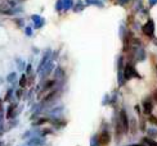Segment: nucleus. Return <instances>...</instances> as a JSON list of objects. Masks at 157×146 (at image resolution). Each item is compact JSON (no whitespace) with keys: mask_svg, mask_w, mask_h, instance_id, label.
Masks as SVG:
<instances>
[{"mask_svg":"<svg viewBox=\"0 0 157 146\" xmlns=\"http://www.w3.org/2000/svg\"><path fill=\"white\" fill-rule=\"evenodd\" d=\"M119 122L121 123V127H123L124 132H128L129 131V121H128V115H126V111L125 110H121Z\"/></svg>","mask_w":157,"mask_h":146,"instance_id":"nucleus-1","label":"nucleus"},{"mask_svg":"<svg viewBox=\"0 0 157 146\" xmlns=\"http://www.w3.org/2000/svg\"><path fill=\"white\" fill-rule=\"evenodd\" d=\"M16 109V105L13 104L9 106V109H8V113H7V118H12V114H13V110Z\"/></svg>","mask_w":157,"mask_h":146,"instance_id":"nucleus-7","label":"nucleus"},{"mask_svg":"<svg viewBox=\"0 0 157 146\" xmlns=\"http://www.w3.org/2000/svg\"><path fill=\"white\" fill-rule=\"evenodd\" d=\"M155 99H156V100H157V91H156V94H155Z\"/></svg>","mask_w":157,"mask_h":146,"instance_id":"nucleus-11","label":"nucleus"},{"mask_svg":"<svg viewBox=\"0 0 157 146\" xmlns=\"http://www.w3.org/2000/svg\"><path fill=\"white\" fill-rule=\"evenodd\" d=\"M152 109H153V105H152V101L148 99V100H144L143 102V111H144L146 114H151Z\"/></svg>","mask_w":157,"mask_h":146,"instance_id":"nucleus-5","label":"nucleus"},{"mask_svg":"<svg viewBox=\"0 0 157 146\" xmlns=\"http://www.w3.org/2000/svg\"><path fill=\"white\" fill-rule=\"evenodd\" d=\"M148 121H150L152 124H157V118L155 115H150V118H148Z\"/></svg>","mask_w":157,"mask_h":146,"instance_id":"nucleus-9","label":"nucleus"},{"mask_svg":"<svg viewBox=\"0 0 157 146\" xmlns=\"http://www.w3.org/2000/svg\"><path fill=\"white\" fill-rule=\"evenodd\" d=\"M124 76H125V78H126V80H130L133 76H135V77H139V76H138V73H137V71L134 69V67L132 66V64H128V66L125 67Z\"/></svg>","mask_w":157,"mask_h":146,"instance_id":"nucleus-2","label":"nucleus"},{"mask_svg":"<svg viewBox=\"0 0 157 146\" xmlns=\"http://www.w3.org/2000/svg\"><path fill=\"white\" fill-rule=\"evenodd\" d=\"M143 31H144L146 35L148 36H152L153 35V31H155V26H153V21H148L146 23V26L143 27Z\"/></svg>","mask_w":157,"mask_h":146,"instance_id":"nucleus-3","label":"nucleus"},{"mask_svg":"<svg viewBox=\"0 0 157 146\" xmlns=\"http://www.w3.org/2000/svg\"><path fill=\"white\" fill-rule=\"evenodd\" d=\"M110 140H111V136L106 131L102 132L101 136H99V144H101V145H107L108 142H110Z\"/></svg>","mask_w":157,"mask_h":146,"instance_id":"nucleus-4","label":"nucleus"},{"mask_svg":"<svg viewBox=\"0 0 157 146\" xmlns=\"http://www.w3.org/2000/svg\"><path fill=\"white\" fill-rule=\"evenodd\" d=\"M26 82H27V77L22 76V77H21V80H19V86H21V87H25Z\"/></svg>","mask_w":157,"mask_h":146,"instance_id":"nucleus-8","label":"nucleus"},{"mask_svg":"<svg viewBox=\"0 0 157 146\" xmlns=\"http://www.w3.org/2000/svg\"><path fill=\"white\" fill-rule=\"evenodd\" d=\"M143 141H144V142H146L148 146H157V142H156V141L148 139V137H144V139H143Z\"/></svg>","mask_w":157,"mask_h":146,"instance_id":"nucleus-6","label":"nucleus"},{"mask_svg":"<svg viewBox=\"0 0 157 146\" xmlns=\"http://www.w3.org/2000/svg\"><path fill=\"white\" fill-rule=\"evenodd\" d=\"M130 146H146V145H143V144H135V145H130Z\"/></svg>","mask_w":157,"mask_h":146,"instance_id":"nucleus-10","label":"nucleus"}]
</instances>
